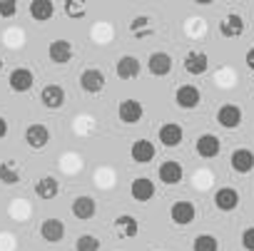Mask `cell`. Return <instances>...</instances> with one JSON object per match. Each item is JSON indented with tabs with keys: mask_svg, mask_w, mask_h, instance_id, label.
<instances>
[{
	"mask_svg": "<svg viewBox=\"0 0 254 251\" xmlns=\"http://www.w3.org/2000/svg\"><path fill=\"white\" fill-rule=\"evenodd\" d=\"M105 82H107V80H105V72L97 70V67H87V70L80 72V90L87 92V95L102 92V90H105Z\"/></svg>",
	"mask_w": 254,
	"mask_h": 251,
	"instance_id": "cell-1",
	"label": "cell"
},
{
	"mask_svg": "<svg viewBox=\"0 0 254 251\" xmlns=\"http://www.w3.org/2000/svg\"><path fill=\"white\" fill-rule=\"evenodd\" d=\"M170 219H172V224H177V226H190V224L197 219V209H194V204H192L190 199H180V201L172 204Z\"/></svg>",
	"mask_w": 254,
	"mask_h": 251,
	"instance_id": "cell-2",
	"label": "cell"
},
{
	"mask_svg": "<svg viewBox=\"0 0 254 251\" xmlns=\"http://www.w3.org/2000/svg\"><path fill=\"white\" fill-rule=\"evenodd\" d=\"M242 119H244V112L237 104H222L217 109V124L224 130H237L242 124Z\"/></svg>",
	"mask_w": 254,
	"mask_h": 251,
	"instance_id": "cell-3",
	"label": "cell"
},
{
	"mask_svg": "<svg viewBox=\"0 0 254 251\" xmlns=\"http://www.w3.org/2000/svg\"><path fill=\"white\" fill-rule=\"evenodd\" d=\"M229 167H232L237 174H249V172H254V152L247 150V147H237V150L229 154Z\"/></svg>",
	"mask_w": 254,
	"mask_h": 251,
	"instance_id": "cell-4",
	"label": "cell"
},
{
	"mask_svg": "<svg viewBox=\"0 0 254 251\" xmlns=\"http://www.w3.org/2000/svg\"><path fill=\"white\" fill-rule=\"evenodd\" d=\"M145 114V107L140 100H122L120 107H117V117L125 122V124H137Z\"/></svg>",
	"mask_w": 254,
	"mask_h": 251,
	"instance_id": "cell-5",
	"label": "cell"
},
{
	"mask_svg": "<svg viewBox=\"0 0 254 251\" xmlns=\"http://www.w3.org/2000/svg\"><path fill=\"white\" fill-rule=\"evenodd\" d=\"M8 85L13 92H30L33 85H35V75L28 70V67H15L10 75H8Z\"/></svg>",
	"mask_w": 254,
	"mask_h": 251,
	"instance_id": "cell-6",
	"label": "cell"
},
{
	"mask_svg": "<svg viewBox=\"0 0 254 251\" xmlns=\"http://www.w3.org/2000/svg\"><path fill=\"white\" fill-rule=\"evenodd\" d=\"M175 102H177L180 109H194L202 102V92L194 85H180L177 92H175Z\"/></svg>",
	"mask_w": 254,
	"mask_h": 251,
	"instance_id": "cell-7",
	"label": "cell"
},
{
	"mask_svg": "<svg viewBox=\"0 0 254 251\" xmlns=\"http://www.w3.org/2000/svg\"><path fill=\"white\" fill-rule=\"evenodd\" d=\"M157 177H160L162 184L175 187V184H180V182L185 179V169H182L180 162H175V159H165V162L160 164V169H157Z\"/></svg>",
	"mask_w": 254,
	"mask_h": 251,
	"instance_id": "cell-8",
	"label": "cell"
},
{
	"mask_svg": "<svg viewBox=\"0 0 254 251\" xmlns=\"http://www.w3.org/2000/svg\"><path fill=\"white\" fill-rule=\"evenodd\" d=\"M239 201H242V197H239V192L234 187H219L214 192V206L219 211H224V214L227 211H234L239 206Z\"/></svg>",
	"mask_w": 254,
	"mask_h": 251,
	"instance_id": "cell-9",
	"label": "cell"
},
{
	"mask_svg": "<svg viewBox=\"0 0 254 251\" xmlns=\"http://www.w3.org/2000/svg\"><path fill=\"white\" fill-rule=\"evenodd\" d=\"M244 30H247V20H244L239 13H229V15L219 23V33H222V38H227V40H234V38L244 35Z\"/></svg>",
	"mask_w": 254,
	"mask_h": 251,
	"instance_id": "cell-10",
	"label": "cell"
},
{
	"mask_svg": "<svg viewBox=\"0 0 254 251\" xmlns=\"http://www.w3.org/2000/svg\"><path fill=\"white\" fill-rule=\"evenodd\" d=\"M172 57L167 55V52H162V50H157V52H152L150 57H147V70H150V75H155V77H167L170 72H172Z\"/></svg>",
	"mask_w": 254,
	"mask_h": 251,
	"instance_id": "cell-11",
	"label": "cell"
},
{
	"mask_svg": "<svg viewBox=\"0 0 254 251\" xmlns=\"http://www.w3.org/2000/svg\"><path fill=\"white\" fill-rule=\"evenodd\" d=\"M194 150H197V154L202 157V159H214L219 152H222V142H219V137L217 135H199L197 137V145H194Z\"/></svg>",
	"mask_w": 254,
	"mask_h": 251,
	"instance_id": "cell-12",
	"label": "cell"
},
{
	"mask_svg": "<svg viewBox=\"0 0 254 251\" xmlns=\"http://www.w3.org/2000/svg\"><path fill=\"white\" fill-rule=\"evenodd\" d=\"M25 142L30 150H45L50 145V130L45 124H30L25 130Z\"/></svg>",
	"mask_w": 254,
	"mask_h": 251,
	"instance_id": "cell-13",
	"label": "cell"
},
{
	"mask_svg": "<svg viewBox=\"0 0 254 251\" xmlns=\"http://www.w3.org/2000/svg\"><path fill=\"white\" fill-rule=\"evenodd\" d=\"M115 72H117L120 80H135L142 72V65H140V60L135 55H122L117 60V65H115Z\"/></svg>",
	"mask_w": 254,
	"mask_h": 251,
	"instance_id": "cell-14",
	"label": "cell"
},
{
	"mask_svg": "<svg viewBox=\"0 0 254 251\" xmlns=\"http://www.w3.org/2000/svg\"><path fill=\"white\" fill-rule=\"evenodd\" d=\"M209 70V57H207V52H202V50H190L187 55H185V72H190V75H204Z\"/></svg>",
	"mask_w": 254,
	"mask_h": 251,
	"instance_id": "cell-15",
	"label": "cell"
},
{
	"mask_svg": "<svg viewBox=\"0 0 254 251\" xmlns=\"http://www.w3.org/2000/svg\"><path fill=\"white\" fill-rule=\"evenodd\" d=\"M70 211H72V216H75V219L87 221V219H92V216H95V211H97V201H95L90 194H80V197L72 201Z\"/></svg>",
	"mask_w": 254,
	"mask_h": 251,
	"instance_id": "cell-16",
	"label": "cell"
},
{
	"mask_svg": "<svg viewBox=\"0 0 254 251\" xmlns=\"http://www.w3.org/2000/svg\"><path fill=\"white\" fill-rule=\"evenodd\" d=\"M65 100H67V95H65V90L60 85H45L43 92H40V102L48 109H60L65 104Z\"/></svg>",
	"mask_w": 254,
	"mask_h": 251,
	"instance_id": "cell-17",
	"label": "cell"
},
{
	"mask_svg": "<svg viewBox=\"0 0 254 251\" xmlns=\"http://www.w3.org/2000/svg\"><path fill=\"white\" fill-rule=\"evenodd\" d=\"M130 194H132L135 201L145 204V201H150V199L155 197V182L147 179V177H137V179H132V184H130Z\"/></svg>",
	"mask_w": 254,
	"mask_h": 251,
	"instance_id": "cell-18",
	"label": "cell"
},
{
	"mask_svg": "<svg viewBox=\"0 0 254 251\" xmlns=\"http://www.w3.org/2000/svg\"><path fill=\"white\" fill-rule=\"evenodd\" d=\"M157 137H160V142L165 147H180L182 140H185V130L180 127V124H175V122H167V124H162V127H160Z\"/></svg>",
	"mask_w": 254,
	"mask_h": 251,
	"instance_id": "cell-19",
	"label": "cell"
},
{
	"mask_svg": "<svg viewBox=\"0 0 254 251\" xmlns=\"http://www.w3.org/2000/svg\"><path fill=\"white\" fill-rule=\"evenodd\" d=\"M115 231H117L120 239H135L140 234V224L132 214H120L115 219Z\"/></svg>",
	"mask_w": 254,
	"mask_h": 251,
	"instance_id": "cell-20",
	"label": "cell"
},
{
	"mask_svg": "<svg viewBox=\"0 0 254 251\" xmlns=\"http://www.w3.org/2000/svg\"><path fill=\"white\" fill-rule=\"evenodd\" d=\"M155 154H157V150H155V145H152L150 140H137V142H132V147H130V157H132L137 164H150V162L155 159Z\"/></svg>",
	"mask_w": 254,
	"mask_h": 251,
	"instance_id": "cell-21",
	"label": "cell"
},
{
	"mask_svg": "<svg viewBox=\"0 0 254 251\" xmlns=\"http://www.w3.org/2000/svg\"><path fill=\"white\" fill-rule=\"evenodd\" d=\"M48 55L55 65H65L72 60V43L70 40H53L48 48Z\"/></svg>",
	"mask_w": 254,
	"mask_h": 251,
	"instance_id": "cell-22",
	"label": "cell"
},
{
	"mask_svg": "<svg viewBox=\"0 0 254 251\" xmlns=\"http://www.w3.org/2000/svg\"><path fill=\"white\" fill-rule=\"evenodd\" d=\"M40 236L48 241V244H58L65 239V224L60 219H45L40 224Z\"/></svg>",
	"mask_w": 254,
	"mask_h": 251,
	"instance_id": "cell-23",
	"label": "cell"
},
{
	"mask_svg": "<svg viewBox=\"0 0 254 251\" xmlns=\"http://www.w3.org/2000/svg\"><path fill=\"white\" fill-rule=\"evenodd\" d=\"M58 192H60V184H58V179L50 177V174H45V177H40V179L35 182V194H38L40 199H55Z\"/></svg>",
	"mask_w": 254,
	"mask_h": 251,
	"instance_id": "cell-24",
	"label": "cell"
},
{
	"mask_svg": "<svg viewBox=\"0 0 254 251\" xmlns=\"http://www.w3.org/2000/svg\"><path fill=\"white\" fill-rule=\"evenodd\" d=\"M55 13V5H53V0H33L30 3V18L38 20V23H45L50 20Z\"/></svg>",
	"mask_w": 254,
	"mask_h": 251,
	"instance_id": "cell-25",
	"label": "cell"
},
{
	"mask_svg": "<svg viewBox=\"0 0 254 251\" xmlns=\"http://www.w3.org/2000/svg\"><path fill=\"white\" fill-rule=\"evenodd\" d=\"M130 33H132V38H147V35H152V33H155L152 20H150L147 15L132 18V20H130Z\"/></svg>",
	"mask_w": 254,
	"mask_h": 251,
	"instance_id": "cell-26",
	"label": "cell"
},
{
	"mask_svg": "<svg viewBox=\"0 0 254 251\" xmlns=\"http://www.w3.org/2000/svg\"><path fill=\"white\" fill-rule=\"evenodd\" d=\"M23 177H20V172H18V167L13 164V162H0V182L3 184H8V187H13V184H18Z\"/></svg>",
	"mask_w": 254,
	"mask_h": 251,
	"instance_id": "cell-27",
	"label": "cell"
},
{
	"mask_svg": "<svg viewBox=\"0 0 254 251\" xmlns=\"http://www.w3.org/2000/svg\"><path fill=\"white\" fill-rule=\"evenodd\" d=\"M192 251H219V241L212 234H199L192 241Z\"/></svg>",
	"mask_w": 254,
	"mask_h": 251,
	"instance_id": "cell-28",
	"label": "cell"
},
{
	"mask_svg": "<svg viewBox=\"0 0 254 251\" xmlns=\"http://www.w3.org/2000/svg\"><path fill=\"white\" fill-rule=\"evenodd\" d=\"M75 251H100V239L92 234H80L75 241Z\"/></svg>",
	"mask_w": 254,
	"mask_h": 251,
	"instance_id": "cell-29",
	"label": "cell"
},
{
	"mask_svg": "<svg viewBox=\"0 0 254 251\" xmlns=\"http://www.w3.org/2000/svg\"><path fill=\"white\" fill-rule=\"evenodd\" d=\"M85 13H87V8H85V3H80V0H67L65 3V15L67 18L80 20V18H85Z\"/></svg>",
	"mask_w": 254,
	"mask_h": 251,
	"instance_id": "cell-30",
	"label": "cell"
},
{
	"mask_svg": "<svg viewBox=\"0 0 254 251\" xmlns=\"http://www.w3.org/2000/svg\"><path fill=\"white\" fill-rule=\"evenodd\" d=\"M15 13H18L15 0H0V18H13Z\"/></svg>",
	"mask_w": 254,
	"mask_h": 251,
	"instance_id": "cell-31",
	"label": "cell"
},
{
	"mask_svg": "<svg viewBox=\"0 0 254 251\" xmlns=\"http://www.w3.org/2000/svg\"><path fill=\"white\" fill-rule=\"evenodd\" d=\"M242 246H244V251H254V226L242 231Z\"/></svg>",
	"mask_w": 254,
	"mask_h": 251,
	"instance_id": "cell-32",
	"label": "cell"
},
{
	"mask_svg": "<svg viewBox=\"0 0 254 251\" xmlns=\"http://www.w3.org/2000/svg\"><path fill=\"white\" fill-rule=\"evenodd\" d=\"M244 60H247V67H249V70H254V48H249V50H247Z\"/></svg>",
	"mask_w": 254,
	"mask_h": 251,
	"instance_id": "cell-33",
	"label": "cell"
},
{
	"mask_svg": "<svg viewBox=\"0 0 254 251\" xmlns=\"http://www.w3.org/2000/svg\"><path fill=\"white\" fill-rule=\"evenodd\" d=\"M5 135H8V122H5V117H0V140Z\"/></svg>",
	"mask_w": 254,
	"mask_h": 251,
	"instance_id": "cell-34",
	"label": "cell"
},
{
	"mask_svg": "<svg viewBox=\"0 0 254 251\" xmlns=\"http://www.w3.org/2000/svg\"><path fill=\"white\" fill-rule=\"evenodd\" d=\"M0 70H3V57H0Z\"/></svg>",
	"mask_w": 254,
	"mask_h": 251,
	"instance_id": "cell-35",
	"label": "cell"
}]
</instances>
